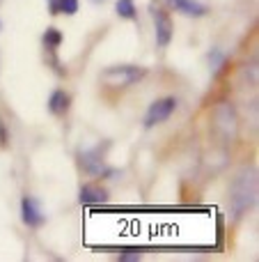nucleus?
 I'll return each mask as SVG.
<instances>
[{"label":"nucleus","mask_w":259,"mask_h":262,"mask_svg":"<svg viewBox=\"0 0 259 262\" xmlns=\"http://www.w3.org/2000/svg\"><path fill=\"white\" fill-rule=\"evenodd\" d=\"M44 46H46V51H50V53H55V51L60 49V44L64 41V35L58 30V28H46V32H44Z\"/></svg>","instance_id":"nucleus-11"},{"label":"nucleus","mask_w":259,"mask_h":262,"mask_svg":"<svg viewBox=\"0 0 259 262\" xmlns=\"http://www.w3.org/2000/svg\"><path fill=\"white\" fill-rule=\"evenodd\" d=\"M147 76L145 67H136V64H115L101 72V81L108 88H128L136 85L138 81Z\"/></svg>","instance_id":"nucleus-3"},{"label":"nucleus","mask_w":259,"mask_h":262,"mask_svg":"<svg viewBox=\"0 0 259 262\" xmlns=\"http://www.w3.org/2000/svg\"><path fill=\"white\" fill-rule=\"evenodd\" d=\"M58 3L60 0H48V14L50 16H58Z\"/></svg>","instance_id":"nucleus-16"},{"label":"nucleus","mask_w":259,"mask_h":262,"mask_svg":"<svg viewBox=\"0 0 259 262\" xmlns=\"http://www.w3.org/2000/svg\"><path fill=\"white\" fill-rule=\"evenodd\" d=\"M81 166H83V170L87 172V175H94V177H106V175H110V168L106 166V161H103V154H101V147H94V149H83L81 154Z\"/></svg>","instance_id":"nucleus-6"},{"label":"nucleus","mask_w":259,"mask_h":262,"mask_svg":"<svg viewBox=\"0 0 259 262\" xmlns=\"http://www.w3.org/2000/svg\"><path fill=\"white\" fill-rule=\"evenodd\" d=\"M151 18H154L156 44H159L161 49L170 46L172 35H174V23H172V18H170V14L165 12L163 7H159V5H151Z\"/></svg>","instance_id":"nucleus-4"},{"label":"nucleus","mask_w":259,"mask_h":262,"mask_svg":"<svg viewBox=\"0 0 259 262\" xmlns=\"http://www.w3.org/2000/svg\"><path fill=\"white\" fill-rule=\"evenodd\" d=\"M177 111V99L174 97H165V99H159L147 108L145 113V127L151 129L156 124H163L165 120H170V115Z\"/></svg>","instance_id":"nucleus-5"},{"label":"nucleus","mask_w":259,"mask_h":262,"mask_svg":"<svg viewBox=\"0 0 259 262\" xmlns=\"http://www.w3.org/2000/svg\"><path fill=\"white\" fill-rule=\"evenodd\" d=\"M92 3H96V5H99V3H106V0H92Z\"/></svg>","instance_id":"nucleus-18"},{"label":"nucleus","mask_w":259,"mask_h":262,"mask_svg":"<svg viewBox=\"0 0 259 262\" xmlns=\"http://www.w3.org/2000/svg\"><path fill=\"white\" fill-rule=\"evenodd\" d=\"M115 9H117L119 18H126V21H136L138 18V7L133 0H117Z\"/></svg>","instance_id":"nucleus-12"},{"label":"nucleus","mask_w":259,"mask_h":262,"mask_svg":"<svg viewBox=\"0 0 259 262\" xmlns=\"http://www.w3.org/2000/svg\"><path fill=\"white\" fill-rule=\"evenodd\" d=\"M7 140H9V136H7V131H5L3 118H0V147H7Z\"/></svg>","instance_id":"nucleus-15"},{"label":"nucleus","mask_w":259,"mask_h":262,"mask_svg":"<svg viewBox=\"0 0 259 262\" xmlns=\"http://www.w3.org/2000/svg\"><path fill=\"white\" fill-rule=\"evenodd\" d=\"M122 262H128V260H140V253H122L119 255Z\"/></svg>","instance_id":"nucleus-17"},{"label":"nucleus","mask_w":259,"mask_h":262,"mask_svg":"<svg viewBox=\"0 0 259 262\" xmlns=\"http://www.w3.org/2000/svg\"><path fill=\"white\" fill-rule=\"evenodd\" d=\"M78 200H81V205H103L108 203V193H106V189H101L99 184H83L81 191H78Z\"/></svg>","instance_id":"nucleus-8"},{"label":"nucleus","mask_w":259,"mask_h":262,"mask_svg":"<svg viewBox=\"0 0 259 262\" xmlns=\"http://www.w3.org/2000/svg\"><path fill=\"white\" fill-rule=\"evenodd\" d=\"M168 5L174 9V12L184 14V16H204L206 14V7L202 3H197V0H168Z\"/></svg>","instance_id":"nucleus-9"},{"label":"nucleus","mask_w":259,"mask_h":262,"mask_svg":"<svg viewBox=\"0 0 259 262\" xmlns=\"http://www.w3.org/2000/svg\"><path fill=\"white\" fill-rule=\"evenodd\" d=\"M76 12H78V0H60V3H58V14L73 16Z\"/></svg>","instance_id":"nucleus-14"},{"label":"nucleus","mask_w":259,"mask_h":262,"mask_svg":"<svg viewBox=\"0 0 259 262\" xmlns=\"http://www.w3.org/2000/svg\"><path fill=\"white\" fill-rule=\"evenodd\" d=\"M257 200V175L255 170H241L229 186V209L234 219H241L250 212Z\"/></svg>","instance_id":"nucleus-1"},{"label":"nucleus","mask_w":259,"mask_h":262,"mask_svg":"<svg viewBox=\"0 0 259 262\" xmlns=\"http://www.w3.org/2000/svg\"><path fill=\"white\" fill-rule=\"evenodd\" d=\"M211 127L223 143H234L239 136V113L229 101H220L211 111Z\"/></svg>","instance_id":"nucleus-2"},{"label":"nucleus","mask_w":259,"mask_h":262,"mask_svg":"<svg viewBox=\"0 0 259 262\" xmlns=\"http://www.w3.org/2000/svg\"><path fill=\"white\" fill-rule=\"evenodd\" d=\"M209 64H211V69H214L216 76H220V72L227 67V55H225L220 49H211V53H209Z\"/></svg>","instance_id":"nucleus-13"},{"label":"nucleus","mask_w":259,"mask_h":262,"mask_svg":"<svg viewBox=\"0 0 259 262\" xmlns=\"http://www.w3.org/2000/svg\"><path fill=\"white\" fill-rule=\"evenodd\" d=\"M21 219H23V223H25L28 228H41L44 226V221H46V214H44L41 205L37 203L35 198L25 195V198L21 200Z\"/></svg>","instance_id":"nucleus-7"},{"label":"nucleus","mask_w":259,"mask_h":262,"mask_svg":"<svg viewBox=\"0 0 259 262\" xmlns=\"http://www.w3.org/2000/svg\"><path fill=\"white\" fill-rule=\"evenodd\" d=\"M71 106V97L67 95L64 90H53L48 97V111L53 115H64Z\"/></svg>","instance_id":"nucleus-10"}]
</instances>
